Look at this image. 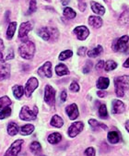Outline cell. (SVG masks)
<instances>
[{
  "mask_svg": "<svg viewBox=\"0 0 129 156\" xmlns=\"http://www.w3.org/2000/svg\"><path fill=\"white\" fill-rule=\"evenodd\" d=\"M44 101L49 105H54L55 90L50 85H46V87H45V90H44Z\"/></svg>",
  "mask_w": 129,
  "mask_h": 156,
  "instance_id": "8992f818",
  "label": "cell"
},
{
  "mask_svg": "<svg viewBox=\"0 0 129 156\" xmlns=\"http://www.w3.org/2000/svg\"><path fill=\"white\" fill-rule=\"evenodd\" d=\"M86 7H87V6H86V4H85V3H83V2H80V3H79V5H78V9H80V11H82V12L86 9Z\"/></svg>",
  "mask_w": 129,
  "mask_h": 156,
  "instance_id": "bcb514c9",
  "label": "cell"
},
{
  "mask_svg": "<svg viewBox=\"0 0 129 156\" xmlns=\"http://www.w3.org/2000/svg\"><path fill=\"white\" fill-rule=\"evenodd\" d=\"M117 68V64L115 63L114 61L113 60H108L106 63L104 64V69L106 71H111V70H113Z\"/></svg>",
  "mask_w": 129,
  "mask_h": 156,
  "instance_id": "d6a6232c",
  "label": "cell"
},
{
  "mask_svg": "<svg viewBox=\"0 0 129 156\" xmlns=\"http://www.w3.org/2000/svg\"><path fill=\"white\" fill-rule=\"evenodd\" d=\"M89 24L94 28H100L103 25V20L101 18L96 16H90L89 18Z\"/></svg>",
  "mask_w": 129,
  "mask_h": 156,
  "instance_id": "e0dca14e",
  "label": "cell"
},
{
  "mask_svg": "<svg viewBox=\"0 0 129 156\" xmlns=\"http://www.w3.org/2000/svg\"><path fill=\"white\" fill-rule=\"evenodd\" d=\"M33 130H34V126H33V125H31V124H27V125H25V126H23V127L20 129L19 132H20L21 135L27 136V135L31 134L32 132H33Z\"/></svg>",
  "mask_w": 129,
  "mask_h": 156,
  "instance_id": "7402d4cb",
  "label": "cell"
},
{
  "mask_svg": "<svg viewBox=\"0 0 129 156\" xmlns=\"http://www.w3.org/2000/svg\"><path fill=\"white\" fill-rule=\"evenodd\" d=\"M125 129H126V130L129 132V120H127L126 123H125Z\"/></svg>",
  "mask_w": 129,
  "mask_h": 156,
  "instance_id": "681fc988",
  "label": "cell"
},
{
  "mask_svg": "<svg viewBox=\"0 0 129 156\" xmlns=\"http://www.w3.org/2000/svg\"><path fill=\"white\" fill-rule=\"evenodd\" d=\"M14 58V52L12 49H9L7 53H3V51L0 52V61L1 62H6L8 60L13 59Z\"/></svg>",
  "mask_w": 129,
  "mask_h": 156,
  "instance_id": "ffe728a7",
  "label": "cell"
},
{
  "mask_svg": "<svg viewBox=\"0 0 129 156\" xmlns=\"http://www.w3.org/2000/svg\"><path fill=\"white\" fill-rule=\"evenodd\" d=\"M38 73L42 77L51 78L52 77V64L51 62H46L38 69Z\"/></svg>",
  "mask_w": 129,
  "mask_h": 156,
  "instance_id": "7c38bea8",
  "label": "cell"
},
{
  "mask_svg": "<svg viewBox=\"0 0 129 156\" xmlns=\"http://www.w3.org/2000/svg\"><path fill=\"white\" fill-rule=\"evenodd\" d=\"M110 84V80L108 78H105V77H101L99 78L98 81H97L96 85H97V88H99L101 90H105L108 88Z\"/></svg>",
  "mask_w": 129,
  "mask_h": 156,
  "instance_id": "ac0fdd59",
  "label": "cell"
},
{
  "mask_svg": "<svg viewBox=\"0 0 129 156\" xmlns=\"http://www.w3.org/2000/svg\"><path fill=\"white\" fill-rule=\"evenodd\" d=\"M112 112L114 115L117 114H122L124 111V105L123 102L119 100H113V105H112Z\"/></svg>",
  "mask_w": 129,
  "mask_h": 156,
  "instance_id": "9a60e30c",
  "label": "cell"
},
{
  "mask_svg": "<svg viewBox=\"0 0 129 156\" xmlns=\"http://www.w3.org/2000/svg\"><path fill=\"white\" fill-rule=\"evenodd\" d=\"M67 97H68L67 91H66V90H63V91L61 92V96H60V98H61V101H62V102H64V101L67 100Z\"/></svg>",
  "mask_w": 129,
  "mask_h": 156,
  "instance_id": "ee69618b",
  "label": "cell"
},
{
  "mask_svg": "<svg viewBox=\"0 0 129 156\" xmlns=\"http://www.w3.org/2000/svg\"><path fill=\"white\" fill-rule=\"evenodd\" d=\"M66 112L71 120H75L78 117V109L76 104H72L66 108Z\"/></svg>",
  "mask_w": 129,
  "mask_h": 156,
  "instance_id": "5bb4252c",
  "label": "cell"
},
{
  "mask_svg": "<svg viewBox=\"0 0 129 156\" xmlns=\"http://www.w3.org/2000/svg\"><path fill=\"white\" fill-rule=\"evenodd\" d=\"M12 90H13V94H14V96H15L17 99H20V98L22 97V95H23V93H24L23 87L20 86V85H15V86H13Z\"/></svg>",
  "mask_w": 129,
  "mask_h": 156,
  "instance_id": "4316f807",
  "label": "cell"
},
{
  "mask_svg": "<svg viewBox=\"0 0 129 156\" xmlns=\"http://www.w3.org/2000/svg\"><path fill=\"white\" fill-rule=\"evenodd\" d=\"M62 140V136L60 133H52L51 135H49L48 137V142L51 144H57L58 142H60Z\"/></svg>",
  "mask_w": 129,
  "mask_h": 156,
  "instance_id": "484cf974",
  "label": "cell"
},
{
  "mask_svg": "<svg viewBox=\"0 0 129 156\" xmlns=\"http://www.w3.org/2000/svg\"><path fill=\"white\" fill-rule=\"evenodd\" d=\"M30 149L33 153H38V152H40L42 151V146L38 141H33L30 144Z\"/></svg>",
  "mask_w": 129,
  "mask_h": 156,
  "instance_id": "1f68e13d",
  "label": "cell"
},
{
  "mask_svg": "<svg viewBox=\"0 0 129 156\" xmlns=\"http://www.w3.org/2000/svg\"><path fill=\"white\" fill-rule=\"evenodd\" d=\"M22 144H23L22 140H18L14 141V143H12L10 148L4 154V156H18V154L19 153V151L21 150Z\"/></svg>",
  "mask_w": 129,
  "mask_h": 156,
  "instance_id": "52a82bcc",
  "label": "cell"
},
{
  "mask_svg": "<svg viewBox=\"0 0 129 156\" xmlns=\"http://www.w3.org/2000/svg\"><path fill=\"white\" fill-rule=\"evenodd\" d=\"M69 89H70V90L73 91V92H78V91L79 90V86H78V84L76 81H73V82L70 84Z\"/></svg>",
  "mask_w": 129,
  "mask_h": 156,
  "instance_id": "f35d334b",
  "label": "cell"
},
{
  "mask_svg": "<svg viewBox=\"0 0 129 156\" xmlns=\"http://www.w3.org/2000/svg\"><path fill=\"white\" fill-rule=\"evenodd\" d=\"M32 29V26L30 24V22H23L21 23L20 27H19V38H20L23 43L28 41L27 36L30 30Z\"/></svg>",
  "mask_w": 129,
  "mask_h": 156,
  "instance_id": "9c48e42d",
  "label": "cell"
},
{
  "mask_svg": "<svg viewBox=\"0 0 129 156\" xmlns=\"http://www.w3.org/2000/svg\"><path fill=\"white\" fill-rule=\"evenodd\" d=\"M99 115L101 118L105 119L108 117V112H107V108L105 105H102L99 108Z\"/></svg>",
  "mask_w": 129,
  "mask_h": 156,
  "instance_id": "e575fe53",
  "label": "cell"
},
{
  "mask_svg": "<svg viewBox=\"0 0 129 156\" xmlns=\"http://www.w3.org/2000/svg\"><path fill=\"white\" fill-rule=\"evenodd\" d=\"M85 154L86 156H95V150L92 147H89L85 151Z\"/></svg>",
  "mask_w": 129,
  "mask_h": 156,
  "instance_id": "60d3db41",
  "label": "cell"
},
{
  "mask_svg": "<svg viewBox=\"0 0 129 156\" xmlns=\"http://www.w3.org/2000/svg\"><path fill=\"white\" fill-rule=\"evenodd\" d=\"M19 53L20 56L24 59H31L34 55L35 53V45L34 44L30 41H26L24 42L19 49Z\"/></svg>",
  "mask_w": 129,
  "mask_h": 156,
  "instance_id": "7a4b0ae2",
  "label": "cell"
},
{
  "mask_svg": "<svg viewBox=\"0 0 129 156\" xmlns=\"http://www.w3.org/2000/svg\"><path fill=\"white\" fill-rule=\"evenodd\" d=\"M73 33L77 35L78 39L80 40V41H84L87 39V37L89 36V30H88L87 27L85 26H78V27H76L73 30Z\"/></svg>",
  "mask_w": 129,
  "mask_h": 156,
  "instance_id": "8fae6325",
  "label": "cell"
},
{
  "mask_svg": "<svg viewBox=\"0 0 129 156\" xmlns=\"http://www.w3.org/2000/svg\"><path fill=\"white\" fill-rule=\"evenodd\" d=\"M38 34L44 41H49L51 39L55 40L58 37V32L55 28L53 27H43L38 30Z\"/></svg>",
  "mask_w": 129,
  "mask_h": 156,
  "instance_id": "3957f363",
  "label": "cell"
},
{
  "mask_svg": "<svg viewBox=\"0 0 129 156\" xmlns=\"http://www.w3.org/2000/svg\"><path fill=\"white\" fill-rule=\"evenodd\" d=\"M46 1H51V0H46Z\"/></svg>",
  "mask_w": 129,
  "mask_h": 156,
  "instance_id": "f907efd6",
  "label": "cell"
},
{
  "mask_svg": "<svg viewBox=\"0 0 129 156\" xmlns=\"http://www.w3.org/2000/svg\"><path fill=\"white\" fill-rule=\"evenodd\" d=\"M103 52V46L101 45H98L97 47H95L94 49H91L89 51H88V55L89 57H97L98 55H100Z\"/></svg>",
  "mask_w": 129,
  "mask_h": 156,
  "instance_id": "83f0119b",
  "label": "cell"
},
{
  "mask_svg": "<svg viewBox=\"0 0 129 156\" xmlns=\"http://www.w3.org/2000/svg\"><path fill=\"white\" fill-rule=\"evenodd\" d=\"M4 50V44H3V41L0 39V52Z\"/></svg>",
  "mask_w": 129,
  "mask_h": 156,
  "instance_id": "7dc6e473",
  "label": "cell"
},
{
  "mask_svg": "<svg viewBox=\"0 0 129 156\" xmlns=\"http://www.w3.org/2000/svg\"><path fill=\"white\" fill-rule=\"evenodd\" d=\"M38 80L34 77H31L30 79H29V80L26 83L25 86V93H26V96L30 97L31 95V93L35 90V89H37L38 87Z\"/></svg>",
  "mask_w": 129,
  "mask_h": 156,
  "instance_id": "ba28073f",
  "label": "cell"
},
{
  "mask_svg": "<svg viewBox=\"0 0 129 156\" xmlns=\"http://www.w3.org/2000/svg\"><path fill=\"white\" fill-rule=\"evenodd\" d=\"M37 9V4H36V0H30V8L28 10L29 14L33 13Z\"/></svg>",
  "mask_w": 129,
  "mask_h": 156,
  "instance_id": "74e56055",
  "label": "cell"
},
{
  "mask_svg": "<svg viewBox=\"0 0 129 156\" xmlns=\"http://www.w3.org/2000/svg\"><path fill=\"white\" fill-rule=\"evenodd\" d=\"M76 12L71 9V8H66L64 9V16L68 19H74L76 17Z\"/></svg>",
  "mask_w": 129,
  "mask_h": 156,
  "instance_id": "f546056e",
  "label": "cell"
},
{
  "mask_svg": "<svg viewBox=\"0 0 129 156\" xmlns=\"http://www.w3.org/2000/svg\"><path fill=\"white\" fill-rule=\"evenodd\" d=\"M10 115H11V109L9 107H6L0 112V119H4L6 117H9Z\"/></svg>",
  "mask_w": 129,
  "mask_h": 156,
  "instance_id": "8d00e7d4",
  "label": "cell"
},
{
  "mask_svg": "<svg viewBox=\"0 0 129 156\" xmlns=\"http://www.w3.org/2000/svg\"><path fill=\"white\" fill-rule=\"evenodd\" d=\"M124 68H129V57H128V58L126 59V61L124 62Z\"/></svg>",
  "mask_w": 129,
  "mask_h": 156,
  "instance_id": "c3c4849f",
  "label": "cell"
},
{
  "mask_svg": "<svg viewBox=\"0 0 129 156\" xmlns=\"http://www.w3.org/2000/svg\"><path fill=\"white\" fill-rule=\"evenodd\" d=\"M51 125H52L53 127H54V128H61L64 125V121H63V119L59 115H55L51 119Z\"/></svg>",
  "mask_w": 129,
  "mask_h": 156,
  "instance_id": "d4e9b609",
  "label": "cell"
},
{
  "mask_svg": "<svg viewBox=\"0 0 129 156\" xmlns=\"http://www.w3.org/2000/svg\"><path fill=\"white\" fill-rule=\"evenodd\" d=\"M87 52V48L86 47H80L78 51V55H80V56H83Z\"/></svg>",
  "mask_w": 129,
  "mask_h": 156,
  "instance_id": "7bdbcfd3",
  "label": "cell"
},
{
  "mask_svg": "<svg viewBox=\"0 0 129 156\" xmlns=\"http://www.w3.org/2000/svg\"><path fill=\"white\" fill-rule=\"evenodd\" d=\"M16 28H17V22L13 21V22L9 23L8 30H7V38L9 40H11L12 37L14 36V34L16 32Z\"/></svg>",
  "mask_w": 129,
  "mask_h": 156,
  "instance_id": "44dd1931",
  "label": "cell"
},
{
  "mask_svg": "<svg viewBox=\"0 0 129 156\" xmlns=\"http://www.w3.org/2000/svg\"><path fill=\"white\" fill-rule=\"evenodd\" d=\"M128 41L129 37L128 35H124L121 38L115 40L113 43V50L114 52H125L128 49Z\"/></svg>",
  "mask_w": 129,
  "mask_h": 156,
  "instance_id": "5b68a950",
  "label": "cell"
},
{
  "mask_svg": "<svg viewBox=\"0 0 129 156\" xmlns=\"http://www.w3.org/2000/svg\"><path fill=\"white\" fill-rule=\"evenodd\" d=\"M91 68H92V63H91V62H89V61L87 62L86 65H85V67L83 68V73H85V74L89 73V72L90 71Z\"/></svg>",
  "mask_w": 129,
  "mask_h": 156,
  "instance_id": "ab89813d",
  "label": "cell"
},
{
  "mask_svg": "<svg viewBox=\"0 0 129 156\" xmlns=\"http://www.w3.org/2000/svg\"><path fill=\"white\" fill-rule=\"evenodd\" d=\"M43 156H44V155H43Z\"/></svg>",
  "mask_w": 129,
  "mask_h": 156,
  "instance_id": "816d5d0a",
  "label": "cell"
},
{
  "mask_svg": "<svg viewBox=\"0 0 129 156\" xmlns=\"http://www.w3.org/2000/svg\"><path fill=\"white\" fill-rule=\"evenodd\" d=\"M115 93L118 97H123L124 95V90L129 89V76H122L114 80Z\"/></svg>",
  "mask_w": 129,
  "mask_h": 156,
  "instance_id": "6da1fadb",
  "label": "cell"
},
{
  "mask_svg": "<svg viewBox=\"0 0 129 156\" xmlns=\"http://www.w3.org/2000/svg\"><path fill=\"white\" fill-rule=\"evenodd\" d=\"M91 6V9L95 14H98V15H103L105 13V9L99 3H96V2H91L90 3Z\"/></svg>",
  "mask_w": 129,
  "mask_h": 156,
  "instance_id": "2e32d148",
  "label": "cell"
},
{
  "mask_svg": "<svg viewBox=\"0 0 129 156\" xmlns=\"http://www.w3.org/2000/svg\"><path fill=\"white\" fill-rule=\"evenodd\" d=\"M72 55H73V52H72L71 50H66V51L62 52V53L59 55V59H60L61 61H63V60H66V59L71 57Z\"/></svg>",
  "mask_w": 129,
  "mask_h": 156,
  "instance_id": "d590c367",
  "label": "cell"
},
{
  "mask_svg": "<svg viewBox=\"0 0 129 156\" xmlns=\"http://www.w3.org/2000/svg\"><path fill=\"white\" fill-rule=\"evenodd\" d=\"M83 128H84V125L80 121L73 123L68 129V136L70 138H75L77 135H78L83 130Z\"/></svg>",
  "mask_w": 129,
  "mask_h": 156,
  "instance_id": "30bf717a",
  "label": "cell"
},
{
  "mask_svg": "<svg viewBox=\"0 0 129 156\" xmlns=\"http://www.w3.org/2000/svg\"><path fill=\"white\" fill-rule=\"evenodd\" d=\"M89 126H91L92 128H98V127H101V128H103V129H107V127L105 126V125H103V124H102V123H100V122H98L97 120H95V119H89Z\"/></svg>",
  "mask_w": 129,
  "mask_h": 156,
  "instance_id": "836d02e7",
  "label": "cell"
},
{
  "mask_svg": "<svg viewBox=\"0 0 129 156\" xmlns=\"http://www.w3.org/2000/svg\"><path fill=\"white\" fill-rule=\"evenodd\" d=\"M97 95H98L99 97H101V98H103V97H105V96H106V91L100 90V91L97 92Z\"/></svg>",
  "mask_w": 129,
  "mask_h": 156,
  "instance_id": "f6af8a7d",
  "label": "cell"
},
{
  "mask_svg": "<svg viewBox=\"0 0 129 156\" xmlns=\"http://www.w3.org/2000/svg\"><path fill=\"white\" fill-rule=\"evenodd\" d=\"M55 72L58 76H64V75H68L69 74V70L68 69V67L64 64H59L55 67Z\"/></svg>",
  "mask_w": 129,
  "mask_h": 156,
  "instance_id": "d6986e66",
  "label": "cell"
},
{
  "mask_svg": "<svg viewBox=\"0 0 129 156\" xmlns=\"http://www.w3.org/2000/svg\"><path fill=\"white\" fill-rule=\"evenodd\" d=\"M104 61L103 60H100L98 63H97V65H96V69L97 70H101V69H103V68H104Z\"/></svg>",
  "mask_w": 129,
  "mask_h": 156,
  "instance_id": "b9f144b4",
  "label": "cell"
},
{
  "mask_svg": "<svg viewBox=\"0 0 129 156\" xmlns=\"http://www.w3.org/2000/svg\"><path fill=\"white\" fill-rule=\"evenodd\" d=\"M119 22L120 24L124 25V26H129V12L128 11H124L120 19H119Z\"/></svg>",
  "mask_w": 129,
  "mask_h": 156,
  "instance_id": "f1b7e54d",
  "label": "cell"
},
{
  "mask_svg": "<svg viewBox=\"0 0 129 156\" xmlns=\"http://www.w3.org/2000/svg\"><path fill=\"white\" fill-rule=\"evenodd\" d=\"M19 132V127L16 123H13V122H9V125H8V133L10 135V136H15L17 135Z\"/></svg>",
  "mask_w": 129,
  "mask_h": 156,
  "instance_id": "cb8c5ba5",
  "label": "cell"
},
{
  "mask_svg": "<svg viewBox=\"0 0 129 156\" xmlns=\"http://www.w3.org/2000/svg\"><path fill=\"white\" fill-rule=\"evenodd\" d=\"M108 140L112 144H115L120 140V135L117 131H110L108 133Z\"/></svg>",
  "mask_w": 129,
  "mask_h": 156,
  "instance_id": "603a6c76",
  "label": "cell"
},
{
  "mask_svg": "<svg viewBox=\"0 0 129 156\" xmlns=\"http://www.w3.org/2000/svg\"><path fill=\"white\" fill-rule=\"evenodd\" d=\"M38 114V108L36 106L33 107V109H30L28 106H23L20 111V119L24 121H31L36 119Z\"/></svg>",
  "mask_w": 129,
  "mask_h": 156,
  "instance_id": "277c9868",
  "label": "cell"
},
{
  "mask_svg": "<svg viewBox=\"0 0 129 156\" xmlns=\"http://www.w3.org/2000/svg\"><path fill=\"white\" fill-rule=\"evenodd\" d=\"M10 76V66L5 62L0 63V80L9 79Z\"/></svg>",
  "mask_w": 129,
  "mask_h": 156,
  "instance_id": "4fadbf2b",
  "label": "cell"
},
{
  "mask_svg": "<svg viewBox=\"0 0 129 156\" xmlns=\"http://www.w3.org/2000/svg\"><path fill=\"white\" fill-rule=\"evenodd\" d=\"M10 105H11V100L8 96H3L0 98V109L6 108Z\"/></svg>",
  "mask_w": 129,
  "mask_h": 156,
  "instance_id": "4dcf8cb0",
  "label": "cell"
}]
</instances>
